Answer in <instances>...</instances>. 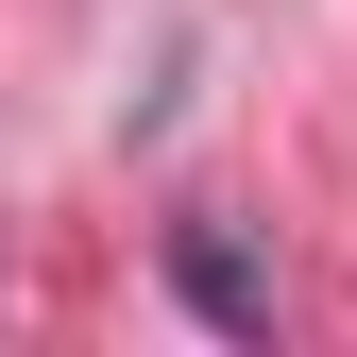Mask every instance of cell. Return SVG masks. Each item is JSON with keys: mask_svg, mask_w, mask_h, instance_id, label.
I'll return each instance as SVG.
<instances>
[{"mask_svg": "<svg viewBox=\"0 0 357 357\" xmlns=\"http://www.w3.org/2000/svg\"><path fill=\"white\" fill-rule=\"evenodd\" d=\"M170 289H188L221 340H255V324H273V289H255V255L221 238V221H188V238H170Z\"/></svg>", "mask_w": 357, "mask_h": 357, "instance_id": "6da1fadb", "label": "cell"}]
</instances>
